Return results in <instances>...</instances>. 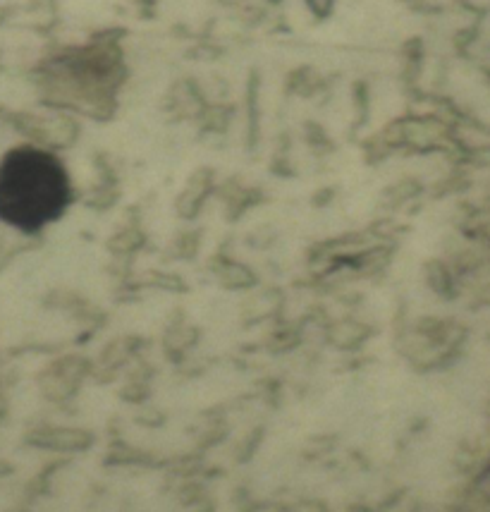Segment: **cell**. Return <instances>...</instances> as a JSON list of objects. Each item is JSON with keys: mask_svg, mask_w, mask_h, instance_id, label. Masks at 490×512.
I'll return each instance as SVG.
<instances>
[{"mask_svg": "<svg viewBox=\"0 0 490 512\" xmlns=\"http://www.w3.org/2000/svg\"><path fill=\"white\" fill-rule=\"evenodd\" d=\"M70 204V178L48 151L22 146L0 163V221L24 233L53 223Z\"/></svg>", "mask_w": 490, "mask_h": 512, "instance_id": "6da1fadb", "label": "cell"}]
</instances>
